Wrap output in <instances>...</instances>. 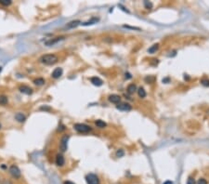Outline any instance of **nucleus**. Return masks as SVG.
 <instances>
[{"instance_id": "17", "label": "nucleus", "mask_w": 209, "mask_h": 184, "mask_svg": "<svg viewBox=\"0 0 209 184\" xmlns=\"http://www.w3.org/2000/svg\"><path fill=\"white\" fill-rule=\"evenodd\" d=\"M95 124H96V126L100 128H103L106 126V123L103 122L102 120H97V121L95 122Z\"/></svg>"}, {"instance_id": "12", "label": "nucleus", "mask_w": 209, "mask_h": 184, "mask_svg": "<svg viewBox=\"0 0 209 184\" xmlns=\"http://www.w3.org/2000/svg\"><path fill=\"white\" fill-rule=\"evenodd\" d=\"M80 20H72V22H69L67 25H66V27L67 28H69V29H72V28H75L76 26H78L79 24H80Z\"/></svg>"}, {"instance_id": "15", "label": "nucleus", "mask_w": 209, "mask_h": 184, "mask_svg": "<svg viewBox=\"0 0 209 184\" xmlns=\"http://www.w3.org/2000/svg\"><path fill=\"white\" fill-rule=\"evenodd\" d=\"M8 102V100L6 96L1 95L0 96V105H6Z\"/></svg>"}, {"instance_id": "14", "label": "nucleus", "mask_w": 209, "mask_h": 184, "mask_svg": "<svg viewBox=\"0 0 209 184\" xmlns=\"http://www.w3.org/2000/svg\"><path fill=\"white\" fill-rule=\"evenodd\" d=\"M98 20V18H92L90 20H88V22H86L85 23H82L84 26H88V25H91V24H94V23H97V22Z\"/></svg>"}, {"instance_id": "11", "label": "nucleus", "mask_w": 209, "mask_h": 184, "mask_svg": "<svg viewBox=\"0 0 209 184\" xmlns=\"http://www.w3.org/2000/svg\"><path fill=\"white\" fill-rule=\"evenodd\" d=\"M117 109L121 110V111H130L131 106L128 103H122V104L117 105Z\"/></svg>"}, {"instance_id": "8", "label": "nucleus", "mask_w": 209, "mask_h": 184, "mask_svg": "<svg viewBox=\"0 0 209 184\" xmlns=\"http://www.w3.org/2000/svg\"><path fill=\"white\" fill-rule=\"evenodd\" d=\"M64 164H65L64 157L62 154H57V156H56V164L59 166H62Z\"/></svg>"}, {"instance_id": "6", "label": "nucleus", "mask_w": 209, "mask_h": 184, "mask_svg": "<svg viewBox=\"0 0 209 184\" xmlns=\"http://www.w3.org/2000/svg\"><path fill=\"white\" fill-rule=\"evenodd\" d=\"M19 90H20L22 93L26 94V95H30V94L33 93V89L31 88L30 86H20Z\"/></svg>"}, {"instance_id": "13", "label": "nucleus", "mask_w": 209, "mask_h": 184, "mask_svg": "<svg viewBox=\"0 0 209 184\" xmlns=\"http://www.w3.org/2000/svg\"><path fill=\"white\" fill-rule=\"evenodd\" d=\"M109 100L112 102V103H119L121 99H120V97L118 95H111L109 97Z\"/></svg>"}, {"instance_id": "23", "label": "nucleus", "mask_w": 209, "mask_h": 184, "mask_svg": "<svg viewBox=\"0 0 209 184\" xmlns=\"http://www.w3.org/2000/svg\"><path fill=\"white\" fill-rule=\"evenodd\" d=\"M187 184H195V180L193 178H189L187 180Z\"/></svg>"}, {"instance_id": "18", "label": "nucleus", "mask_w": 209, "mask_h": 184, "mask_svg": "<svg viewBox=\"0 0 209 184\" xmlns=\"http://www.w3.org/2000/svg\"><path fill=\"white\" fill-rule=\"evenodd\" d=\"M62 37H57L56 39L54 40H49V41H48V42H46V46H51V45H53V44H55V43L59 42L60 40H62Z\"/></svg>"}, {"instance_id": "29", "label": "nucleus", "mask_w": 209, "mask_h": 184, "mask_svg": "<svg viewBox=\"0 0 209 184\" xmlns=\"http://www.w3.org/2000/svg\"><path fill=\"white\" fill-rule=\"evenodd\" d=\"M164 184H172V181H166V182H164Z\"/></svg>"}, {"instance_id": "7", "label": "nucleus", "mask_w": 209, "mask_h": 184, "mask_svg": "<svg viewBox=\"0 0 209 184\" xmlns=\"http://www.w3.org/2000/svg\"><path fill=\"white\" fill-rule=\"evenodd\" d=\"M62 72H63V71H62V68H60V67L59 68H56V69L52 72L51 76H52L54 79H58L62 76Z\"/></svg>"}, {"instance_id": "2", "label": "nucleus", "mask_w": 209, "mask_h": 184, "mask_svg": "<svg viewBox=\"0 0 209 184\" xmlns=\"http://www.w3.org/2000/svg\"><path fill=\"white\" fill-rule=\"evenodd\" d=\"M74 128L79 133H88V132H89L91 130V128L89 126H86L85 124H79V123L78 124H75L74 126Z\"/></svg>"}, {"instance_id": "21", "label": "nucleus", "mask_w": 209, "mask_h": 184, "mask_svg": "<svg viewBox=\"0 0 209 184\" xmlns=\"http://www.w3.org/2000/svg\"><path fill=\"white\" fill-rule=\"evenodd\" d=\"M158 44H155V45H154L152 46H150V48H149V50H148V52L149 53H154L155 51H156L157 50H158Z\"/></svg>"}, {"instance_id": "27", "label": "nucleus", "mask_w": 209, "mask_h": 184, "mask_svg": "<svg viewBox=\"0 0 209 184\" xmlns=\"http://www.w3.org/2000/svg\"><path fill=\"white\" fill-rule=\"evenodd\" d=\"M202 85H204V86H209V81L204 80V81H202Z\"/></svg>"}, {"instance_id": "24", "label": "nucleus", "mask_w": 209, "mask_h": 184, "mask_svg": "<svg viewBox=\"0 0 209 184\" xmlns=\"http://www.w3.org/2000/svg\"><path fill=\"white\" fill-rule=\"evenodd\" d=\"M197 184H207V181L204 178H200L198 182H197Z\"/></svg>"}, {"instance_id": "5", "label": "nucleus", "mask_w": 209, "mask_h": 184, "mask_svg": "<svg viewBox=\"0 0 209 184\" xmlns=\"http://www.w3.org/2000/svg\"><path fill=\"white\" fill-rule=\"evenodd\" d=\"M68 140H69V136H67V135L63 136L62 138V140H60V148L62 152H66V150H67V142H68Z\"/></svg>"}, {"instance_id": "9", "label": "nucleus", "mask_w": 209, "mask_h": 184, "mask_svg": "<svg viewBox=\"0 0 209 184\" xmlns=\"http://www.w3.org/2000/svg\"><path fill=\"white\" fill-rule=\"evenodd\" d=\"M15 119L20 123H23V122L26 120V116L23 114L22 112H17L15 114Z\"/></svg>"}, {"instance_id": "4", "label": "nucleus", "mask_w": 209, "mask_h": 184, "mask_svg": "<svg viewBox=\"0 0 209 184\" xmlns=\"http://www.w3.org/2000/svg\"><path fill=\"white\" fill-rule=\"evenodd\" d=\"M10 175L12 176L13 178H20V168H18L17 166H15V164H12L10 168Z\"/></svg>"}, {"instance_id": "26", "label": "nucleus", "mask_w": 209, "mask_h": 184, "mask_svg": "<svg viewBox=\"0 0 209 184\" xmlns=\"http://www.w3.org/2000/svg\"><path fill=\"white\" fill-rule=\"evenodd\" d=\"M145 6H146L147 8H152V4L146 1V2H145Z\"/></svg>"}, {"instance_id": "16", "label": "nucleus", "mask_w": 209, "mask_h": 184, "mask_svg": "<svg viewBox=\"0 0 209 184\" xmlns=\"http://www.w3.org/2000/svg\"><path fill=\"white\" fill-rule=\"evenodd\" d=\"M34 84L36 86H43L45 84V80L43 78H36L34 80Z\"/></svg>"}, {"instance_id": "3", "label": "nucleus", "mask_w": 209, "mask_h": 184, "mask_svg": "<svg viewBox=\"0 0 209 184\" xmlns=\"http://www.w3.org/2000/svg\"><path fill=\"white\" fill-rule=\"evenodd\" d=\"M86 180L88 184H100V180L95 174L89 173L86 177Z\"/></svg>"}, {"instance_id": "25", "label": "nucleus", "mask_w": 209, "mask_h": 184, "mask_svg": "<svg viewBox=\"0 0 209 184\" xmlns=\"http://www.w3.org/2000/svg\"><path fill=\"white\" fill-rule=\"evenodd\" d=\"M116 154H117V156L121 157V156H123V155H124V152H123V151H118Z\"/></svg>"}, {"instance_id": "10", "label": "nucleus", "mask_w": 209, "mask_h": 184, "mask_svg": "<svg viewBox=\"0 0 209 184\" xmlns=\"http://www.w3.org/2000/svg\"><path fill=\"white\" fill-rule=\"evenodd\" d=\"M90 81H91V83L93 84L94 86H100L102 84H103V82H102V80L101 79H100L98 77H92L91 79H90Z\"/></svg>"}, {"instance_id": "20", "label": "nucleus", "mask_w": 209, "mask_h": 184, "mask_svg": "<svg viewBox=\"0 0 209 184\" xmlns=\"http://www.w3.org/2000/svg\"><path fill=\"white\" fill-rule=\"evenodd\" d=\"M11 3H12L11 0H0V5L5 6V7H8V6L11 5Z\"/></svg>"}, {"instance_id": "22", "label": "nucleus", "mask_w": 209, "mask_h": 184, "mask_svg": "<svg viewBox=\"0 0 209 184\" xmlns=\"http://www.w3.org/2000/svg\"><path fill=\"white\" fill-rule=\"evenodd\" d=\"M138 96L140 98H145L146 97V92H145V90L143 88H141L138 90Z\"/></svg>"}, {"instance_id": "30", "label": "nucleus", "mask_w": 209, "mask_h": 184, "mask_svg": "<svg viewBox=\"0 0 209 184\" xmlns=\"http://www.w3.org/2000/svg\"><path fill=\"white\" fill-rule=\"evenodd\" d=\"M0 128H1V124H0Z\"/></svg>"}, {"instance_id": "19", "label": "nucleus", "mask_w": 209, "mask_h": 184, "mask_svg": "<svg viewBox=\"0 0 209 184\" xmlns=\"http://www.w3.org/2000/svg\"><path fill=\"white\" fill-rule=\"evenodd\" d=\"M128 91L129 94H133L135 91H136V86L134 84H131V85L128 86Z\"/></svg>"}, {"instance_id": "1", "label": "nucleus", "mask_w": 209, "mask_h": 184, "mask_svg": "<svg viewBox=\"0 0 209 184\" xmlns=\"http://www.w3.org/2000/svg\"><path fill=\"white\" fill-rule=\"evenodd\" d=\"M58 56L55 54H45L40 57L39 62L45 65H53L58 62Z\"/></svg>"}, {"instance_id": "28", "label": "nucleus", "mask_w": 209, "mask_h": 184, "mask_svg": "<svg viewBox=\"0 0 209 184\" xmlns=\"http://www.w3.org/2000/svg\"><path fill=\"white\" fill-rule=\"evenodd\" d=\"M64 184H74V183L72 182V181H70V180H66L65 182H64Z\"/></svg>"}]
</instances>
